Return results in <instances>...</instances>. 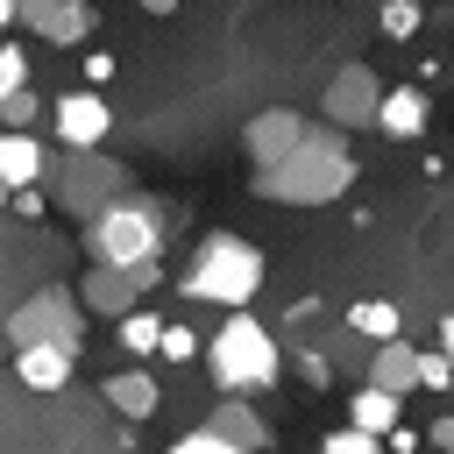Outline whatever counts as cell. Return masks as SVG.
Masks as SVG:
<instances>
[{
  "label": "cell",
  "instance_id": "1",
  "mask_svg": "<svg viewBox=\"0 0 454 454\" xmlns=\"http://www.w3.org/2000/svg\"><path fill=\"white\" fill-rule=\"evenodd\" d=\"M348 184H355V156H348V135L326 128V121H319L277 170H255V177H248V192L270 199V206H333Z\"/></svg>",
  "mask_w": 454,
  "mask_h": 454
},
{
  "label": "cell",
  "instance_id": "2",
  "mask_svg": "<svg viewBox=\"0 0 454 454\" xmlns=\"http://www.w3.org/2000/svg\"><path fill=\"white\" fill-rule=\"evenodd\" d=\"M184 298L199 305H220V312H248V298L262 291V248L241 241V234H206L177 277Z\"/></svg>",
  "mask_w": 454,
  "mask_h": 454
},
{
  "label": "cell",
  "instance_id": "3",
  "mask_svg": "<svg viewBox=\"0 0 454 454\" xmlns=\"http://www.w3.org/2000/svg\"><path fill=\"white\" fill-rule=\"evenodd\" d=\"M277 369H284L277 333H270L255 312H227L220 333H206V376H213L227 397H234V390H270Z\"/></svg>",
  "mask_w": 454,
  "mask_h": 454
},
{
  "label": "cell",
  "instance_id": "4",
  "mask_svg": "<svg viewBox=\"0 0 454 454\" xmlns=\"http://www.w3.org/2000/svg\"><path fill=\"white\" fill-rule=\"evenodd\" d=\"M85 255L99 270H156L163 262V206L156 199H121L106 220L85 227Z\"/></svg>",
  "mask_w": 454,
  "mask_h": 454
},
{
  "label": "cell",
  "instance_id": "5",
  "mask_svg": "<svg viewBox=\"0 0 454 454\" xmlns=\"http://www.w3.org/2000/svg\"><path fill=\"white\" fill-rule=\"evenodd\" d=\"M50 199H57V213L64 220H78V227H92V220H106L121 199H128V170L114 163V156H64L57 170H50Z\"/></svg>",
  "mask_w": 454,
  "mask_h": 454
},
{
  "label": "cell",
  "instance_id": "6",
  "mask_svg": "<svg viewBox=\"0 0 454 454\" xmlns=\"http://www.w3.org/2000/svg\"><path fill=\"white\" fill-rule=\"evenodd\" d=\"M7 340H14V355H21V348H71V355H78V340H85V298L64 291V284L28 291V298L7 312Z\"/></svg>",
  "mask_w": 454,
  "mask_h": 454
},
{
  "label": "cell",
  "instance_id": "7",
  "mask_svg": "<svg viewBox=\"0 0 454 454\" xmlns=\"http://www.w3.org/2000/svg\"><path fill=\"white\" fill-rule=\"evenodd\" d=\"M383 78L369 71V64H340L333 78H326V92H319V114H326V128H340V135H355V128H376V114H383Z\"/></svg>",
  "mask_w": 454,
  "mask_h": 454
},
{
  "label": "cell",
  "instance_id": "8",
  "mask_svg": "<svg viewBox=\"0 0 454 454\" xmlns=\"http://www.w3.org/2000/svg\"><path fill=\"white\" fill-rule=\"evenodd\" d=\"M50 121H57V149H64V156H92V149L114 135V106H106L92 85H71V92H57Z\"/></svg>",
  "mask_w": 454,
  "mask_h": 454
},
{
  "label": "cell",
  "instance_id": "9",
  "mask_svg": "<svg viewBox=\"0 0 454 454\" xmlns=\"http://www.w3.org/2000/svg\"><path fill=\"white\" fill-rule=\"evenodd\" d=\"M305 135H312V121H305L298 106H262V114H248V128H241V156H248L255 170H277Z\"/></svg>",
  "mask_w": 454,
  "mask_h": 454
},
{
  "label": "cell",
  "instance_id": "10",
  "mask_svg": "<svg viewBox=\"0 0 454 454\" xmlns=\"http://www.w3.org/2000/svg\"><path fill=\"white\" fill-rule=\"evenodd\" d=\"M149 284H156V270H99V262H92V270L78 277V298H85V312H99V319L121 326L128 312H142L135 298H142Z\"/></svg>",
  "mask_w": 454,
  "mask_h": 454
},
{
  "label": "cell",
  "instance_id": "11",
  "mask_svg": "<svg viewBox=\"0 0 454 454\" xmlns=\"http://www.w3.org/2000/svg\"><path fill=\"white\" fill-rule=\"evenodd\" d=\"M21 21H28L43 43H57V50H64V43H85L99 14H92L85 0H28V7H21Z\"/></svg>",
  "mask_w": 454,
  "mask_h": 454
},
{
  "label": "cell",
  "instance_id": "12",
  "mask_svg": "<svg viewBox=\"0 0 454 454\" xmlns=\"http://www.w3.org/2000/svg\"><path fill=\"white\" fill-rule=\"evenodd\" d=\"M43 170H50V149L35 135H0V184L7 192H43Z\"/></svg>",
  "mask_w": 454,
  "mask_h": 454
},
{
  "label": "cell",
  "instance_id": "13",
  "mask_svg": "<svg viewBox=\"0 0 454 454\" xmlns=\"http://www.w3.org/2000/svg\"><path fill=\"white\" fill-rule=\"evenodd\" d=\"M426 121H433V106H426V92H419V85H390V92H383L376 128H383L390 142H419V135H426Z\"/></svg>",
  "mask_w": 454,
  "mask_h": 454
},
{
  "label": "cell",
  "instance_id": "14",
  "mask_svg": "<svg viewBox=\"0 0 454 454\" xmlns=\"http://www.w3.org/2000/svg\"><path fill=\"white\" fill-rule=\"evenodd\" d=\"M206 426H213V433H220V440H234V447H241V454H262V447H270V426H262V411H255V404H248V397H220V404H213V419H206Z\"/></svg>",
  "mask_w": 454,
  "mask_h": 454
},
{
  "label": "cell",
  "instance_id": "15",
  "mask_svg": "<svg viewBox=\"0 0 454 454\" xmlns=\"http://www.w3.org/2000/svg\"><path fill=\"white\" fill-rule=\"evenodd\" d=\"M369 383L390 390V397H411V390H419V348H411V340H383V348L369 355Z\"/></svg>",
  "mask_w": 454,
  "mask_h": 454
},
{
  "label": "cell",
  "instance_id": "16",
  "mask_svg": "<svg viewBox=\"0 0 454 454\" xmlns=\"http://www.w3.org/2000/svg\"><path fill=\"white\" fill-rule=\"evenodd\" d=\"M71 369H78L71 348H21V355H14V376H21L28 390H64Z\"/></svg>",
  "mask_w": 454,
  "mask_h": 454
},
{
  "label": "cell",
  "instance_id": "17",
  "mask_svg": "<svg viewBox=\"0 0 454 454\" xmlns=\"http://www.w3.org/2000/svg\"><path fill=\"white\" fill-rule=\"evenodd\" d=\"M397 404H404V397H390V390L362 383V390L348 397V426H355V433H369V440H390V433H397Z\"/></svg>",
  "mask_w": 454,
  "mask_h": 454
},
{
  "label": "cell",
  "instance_id": "18",
  "mask_svg": "<svg viewBox=\"0 0 454 454\" xmlns=\"http://www.w3.org/2000/svg\"><path fill=\"white\" fill-rule=\"evenodd\" d=\"M99 397H106L121 419H149L163 390H156V376H149V369H121V376H106V390H99Z\"/></svg>",
  "mask_w": 454,
  "mask_h": 454
},
{
  "label": "cell",
  "instance_id": "19",
  "mask_svg": "<svg viewBox=\"0 0 454 454\" xmlns=\"http://www.w3.org/2000/svg\"><path fill=\"white\" fill-rule=\"evenodd\" d=\"M348 326H355L362 340H376V348H383V340H404V312H397L390 298H355V305H348Z\"/></svg>",
  "mask_w": 454,
  "mask_h": 454
},
{
  "label": "cell",
  "instance_id": "20",
  "mask_svg": "<svg viewBox=\"0 0 454 454\" xmlns=\"http://www.w3.org/2000/svg\"><path fill=\"white\" fill-rule=\"evenodd\" d=\"M163 333H170V319H156V312H128V319L114 326V340H121L128 355H163Z\"/></svg>",
  "mask_w": 454,
  "mask_h": 454
},
{
  "label": "cell",
  "instance_id": "21",
  "mask_svg": "<svg viewBox=\"0 0 454 454\" xmlns=\"http://www.w3.org/2000/svg\"><path fill=\"white\" fill-rule=\"evenodd\" d=\"M376 28H383V35H390V43H404V35H419V28H426V14H419V7H411V0H390V7H383V14H376Z\"/></svg>",
  "mask_w": 454,
  "mask_h": 454
},
{
  "label": "cell",
  "instance_id": "22",
  "mask_svg": "<svg viewBox=\"0 0 454 454\" xmlns=\"http://www.w3.org/2000/svg\"><path fill=\"white\" fill-rule=\"evenodd\" d=\"M28 92V50L21 43H0V99Z\"/></svg>",
  "mask_w": 454,
  "mask_h": 454
},
{
  "label": "cell",
  "instance_id": "23",
  "mask_svg": "<svg viewBox=\"0 0 454 454\" xmlns=\"http://www.w3.org/2000/svg\"><path fill=\"white\" fill-rule=\"evenodd\" d=\"M192 355L206 362V333H192L184 319H170V333H163V362H192Z\"/></svg>",
  "mask_w": 454,
  "mask_h": 454
},
{
  "label": "cell",
  "instance_id": "24",
  "mask_svg": "<svg viewBox=\"0 0 454 454\" xmlns=\"http://www.w3.org/2000/svg\"><path fill=\"white\" fill-rule=\"evenodd\" d=\"M319 454H390V447L369 440V433H355V426H333V433L319 440Z\"/></svg>",
  "mask_w": 454,
  "mask_h": 454
},
{
  "label": "cell",
  "instance_id": "25",
  "mask_svg": "<svg viewBox=\"0 0 454 454\" xmlns=\"http://www.w3.org/2000/svg\"><path fill=\"white\" fill-rule=\"evenodd\" d=\"M419 390H454V362L440 348H419Z\"/></svg>",
  "mask_w": 454,
  "mask_h": 454
},
{
  "label": "cell",
  "instance_id": "26",
  "mask_svg": "<svg viewBox=\"0 0 454 454\" xmlns=\"http://www.w3.org/2000/svg\"><path fill=\"white\" fill-rule=\"evenodd\" d=\"M170 454H241V447H234V440H220L213 426H192V433H184Z\"/></svg>",
  "mask_w": 454,
  "mask_h": 454
},
{
  "label": "cell",
  "instance_id": "27",
  "mask_svg": "<svg viewBox=\"0 0 454 454\" xmlns=\"http://www.w3.org/2000/svg\"><path fill=\"white\" fill-rule=\"evenodd\" d=\"M0 121H7V135H28V121H35V92H14V99H0Z\"/></svg>",
  "mask_w": 454,
  "mask_h": 454
},
{
  "label": "cell",
  "instance_id": "28",
  "mask_svg": "<svg viewBox=\"0 0 454 454\" xmlns=\"http://www.w3.org/2000/svg\"><path fill=\"white\" fill-rule=\"evenodd\" d=\"M106 78H114V50H85V85L99 92Z\"/></svg>",
  "mask_w": 454,
  "mask_h": 454
},
{
  "label": "cell",
  "instance_id": "29",
  "mask_svg": "<svg viewBox=\"0 0 454 454\" xmlns=\"http://www.w3.org/2000/svg\"><path fill=\"white\" fill-rule=\"evenodd\" d=\"M43 206H50V192H14V213H21V220H35Z\"/></svg>",
  "mask_w": 454,
  "mask_h": 454
},
{
  "label": "cell",
  "instance_id": "30",
  "mask_svg": "<svg viewBox=\"0 0 454 454\" xmlns=\"http://www.w3.org/2000/svg\"><path fill=\"white\" fill-rule=\"evenodd\" d=\"M426 440H433L440 454H454V419H433V426H426Z\"/></svg>",
  "mask_w": 454,
  "mask_h": 454
},
{
  "label": "cell",
  "instance_id": "31",
  "mask_svg": "<svg viewBox=\"0 0 454 454\" xmlns=\"http://www.w3.org/2000/svg\"><path fill=\"white\" fill-rule=\"evenodd\" d=\"M433 348L454 362V312H440V326H433Z\"/></svg>",
  "mask_w": 454,
  "mask_h": 454
}]
</instances>
